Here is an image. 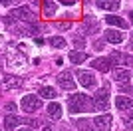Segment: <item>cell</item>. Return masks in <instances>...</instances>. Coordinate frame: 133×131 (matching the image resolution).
<instances>
[{"mask_svg": "<svg viewBox=\"0 0 133 131\" xmlns=\"http://www.w3.org/2000/svg\"><path fill=\"white\" fill-rule=\"evenodd\" d=\"M68 107L72 113H83L88 109V95L83 93H74L72 97L68 99Z\"/></svg>", "mask_w": 133, "mask_h": 131, "instance_id": "1", "label": "cell"}, {"mask_svg": "<svg viewBox=\"0 0 133 131\" xmlns=\"http://www.w3.org/2000/svg\"><path fill=\"white\" fill-rule=\"evenodd\" d=\"M20 105H22V109L26 113H34V111H38V109L42 107V99H40L38 95H24Z\"/></svg>", "mask_w": 133, "mask_h": 131, "instance_id": "2", "label": "cell"}, {"mask_svg": "<svg viewBox=\"0 0 133 131\" xmlns=\"http://www.w3.org/2000/svg\"><path fill=\"white\" fill-rule=\"evenodd\" d=\"M56 82L60 83L62 89H74V87H76V82H74L72 71H62L60 76H58V80H56Z\"/></svg>", "mask_w": 133, "mask_h": 131, "instance_id": "3", "label": "cell"}, {"mask_svg": "<svg viewBox=\"0 0 133 131\" xmlns=\"http://www.w3.org/2000/svg\"><path fill=\"white\" fill-rule=\"evenodd\" d=\"M94 105H95V109H99V111H105V109H107V105H109V99H107V89H99V91L95 93Z\"/></svg>", "mask_w": 133, "mask_h": 131, "instance_id": "4", "label": "cell"}, {"mask_svg": "<svg viewBox=\"0 0 133 131\" xmlns=\"http://www.w3.org/2000/svg\"><path fill=\"white\" fill-rule=\"evenodd\" d=\"M94 125L97 127V131H111V115H97L94 119Z\"/></svg>", "mask_w": 133, "mask_h": 131, "instance_id": "5", "label": "cell"}, {"mask_svg": "<svg viewBox=\"0 0 133 131\" xmlns=\"http://www.w3.org/2000/svg\"><path fill=\"white\" fill-rule=\"evenodd\" d=\"M78 77H79V83H82L85 89L95 86V76L91 74V71H83L82 70V71H78Z\"/></svg>", "mask_w": 133, "mask_h": 131, "instance_id": "6", "label": "cell"}, {"mask_svg": "<svg viewBox=\"0 0 133 131\" xmlns=\"http://www.w3.org/2000/svg\"><path fill=\"white\" fill-rule=\"evenodd\" d=\"M22 123H24V119H22V117H18V115H10V113H8L4 117V129L6 131H12L14 127L22 125Z\"/></svg>", "mask_w": 133, "mask_h": 131, "instance_id": "7", "label": "cell"}, {"mask_svg": "<svg viewBox=\"0 0 133 131\" xmlns=\"http://www.w3.org/2000/svg\"><path fill=\"white\" fill-rule=\"evenodd\" d=\"M115 105L119 111H127L133 109V97H125V95H117L115 97Z\"/></svg>", "mask_w": 133, "mask_h": 131, "instance_id": "8", "label": "cell"}, {"mask_svg": "<svg viewBox=\"0 0 133 131\" xmlns=\"http://www.w3.org/2000/svg\"><path fill=\"white\" fill-rule=\"evenodd\" d=\"M12 16L20 18V20H26V22H32V20H34V14L28 10V8H24V6H20V8H14V10H12Z\"/></svg>", "mask_w": 133, "mask_h": 131, "instance_id": "9", "label": "cell"}, {"mask_svg": "<svg viewBox=\"0 0 133 131\" xmlns=\"http://www.w3.org/2000/svg\"><path fill=\"white\" fill-rule=\"evenodd\" d=\"M91 66H94L95 70H99V71H109L111 70V60L109 58H97V60H94L91 62Z\"/></svg>", "mask_w": 133, "mask_h": 131, "instance_id": "10", "label": "cell"}, {"mask_svg": "<svg viewBox=\"0 0 133 131\" xmlns=\"http://www.w3.org/2000/svg\"><path fill=\"white\" fill-rule=\"evenodd\" d=\"M103 34H105V40L111 42V44H121L123 40H125V36L119 34V30H105Z\"/></svg>", "mask_w": 133, "mask_h": 131, "instance_id": "11", "label": "cell"}, {"mask_svg": "<svg viewBox=\"0 0 133 131\" xmlns=\"http://www.w3.org/2000/svg\"><path fill=\"white\" fill-rule=\"evenodd\" d=\"M111 62H115V64H125V66H131L133 64V58L131 56H125V54H119V52H113L109 56Z\"/></svg>", "mask_w": 133, "mask_h": 131, "instance_id": "12", "label": "cell"}, {"mask_svg": "<svg viewBox=\"0 0 133 131\" xmlns=\"http://www.w3.org/2000/svg\"><path fill=\"white\" fill-rule=\"evenodd\" d=\"M121 4V0H97V6H99L101 10H117Z\"/></svg>", "mask_w": 133, "mask_h": 131, "instance_id": "13", "label": "cell"}, {"mask_svg": "<svg viewBox=\"0 0 133 131\" xmlns=\"http://www.w3.org/2000/svg\"><path fill=\"white\" fill-rule=\"evenodd\" d=\"M113 77H115V82L119 83H127L131 80V71L129 70H115L113 71Z\"/></svg>", "mask_w": 133, "mask_h": 131, "instance_id": "14", "label": "cell"}, {"mask_svg": "<svg viewBox=\"0 0 133 131\" xmlns=\"http://www.w3.org/2000/svg\"><path fill=\"white\" fill-rule=\"evenodd\" d=\"M48 115H50L52 119H60L62 117V105L58 103V101H52V103L48 105Z\"/></svg>", "mask_w": 133, "mask_h": 131, "instance_id": "15", "label": "cell"}, {"mask_svg": "<svg viewBox=\"0 0 133 131\" xmlns=\"http://www.w3.org/2000/svg\"><path fill=\"white\" fill-rule=\"evenodd\" d=\"M2 80H4V87H12V89H16V87L22 86V80L16 77V76H4Z\"/></svg>", "mask_w": 133, "mask_h": 131, "instance_id": "16", "label": "cell"}, {"mask_svg": "<svg viewBox=\"0 0 133 131\" xmlns=\"http://www.w3.org/2000/svg\"><path fill=\"white\" fill-rule=\"evenodd\" d=\"M105 22H107V24H111V26L121 28V30H125V28H127V22L121 20L119 16H105Z\"/></svg>", "mask_w": 133, "mask_h": 131, "instance_id": "17", "label": "cell"}, {"mask_svg": "<svg viewBox=\"0 0 133 131\" xmlns=\"http://www.w3.org/2000/svg\"><path fill=\"white\" fill-rule=\"evenodd\" d=\"M85 60H88V54H83V52H70V62L72 64H82Z\"/></svg>", "mask_w": 133, "mask_h": 131, "instance_id": "18", "label": "cell"}, {"mask_svg": "<svg viewBox=\"0 0 133 131\" xmlns=\"http://www.w3.org/2000/svg\"><path fill=\"white\" fill-rule=\"evenodd\" d=\"M40 97H48V99H52V97H58V95H56V89H54V87L44 86V87H40Z\"/></svg>", "mask_w": 133, "mask_h": 131, "instance_id": "19", "label": "cell"}, {"mask_svg": "<svg viewBox=\"0 0 133 131\" xmlns=\"http://www.w3.org/2000/svg\"><path fill=\"white\" fill-rule=\"evenodd\" d=\"M56 10H58L56 2H52V0H46V2H44V12H46V16H52Z\"/></svg>", "mask_w": 133, "mask_h": 131, "instance_id": "20", "label": "cell"}, {"mask_svg": "<svg viewBox=\"0 0 133 131\" xmlns=\"http://www.w3.org/2000/svg\"><path fill=\"white\" fill-rule=\"evenodd\" d=\"M50 46H54V48H66V40L62 36H54V38H50Z\"/></svg>", "mask_w": 133, "mask_h": 131, "instance_id": "21", "label": "cell"}, {"mask_svg": "<svg viewBox=\"0 0 133 131\" xmlns=\"http://www.w3.org/2000/svg\"><path fill=\"white\" fill-rule=\"evenodd\" d=\"M85 26H88L89 30H94V32L97 30V22L94 20V16H88V18H85Z\"/></svg>", "mask_w": 133, "mask_h": 131, "instance_id": "22", "label": "cell"}, {"mask_svg": "<svg viewBox=\"0 0 133 131\" xmlns=\"http://www.w3.org/2000/svg\"><path fill=\"white\" fill-rule=\"evenodd\" d=\"M76 125H78V127H83V131H88V129H89V121H85V119H78V121H76Z\"/></svg>", "mask_w": 133, "mask_h": 131, "instance_id": "23", "label": "cell"}, {"mask_svg": "<svg viewBox=\"0 0 133 131\" xmlns=\"http://www.w3.org/2000/svg\"><path fill=\"white\" fill-rule=\"evenodd\" d=\"M76 44H78L79 48L83 46V36H82V34H78V36H76Z\"/></svg>", "mask_w": 133, "mask_h": 131, "instance_id": "24", "label": "cell"}, {"mask_svg": "<svg viewBox=\"0 0 133 131\" xmlns=\"http://www.w3.org/2000/svg\"><path fill=\"white\" fill-rule=\"evenodd\" d=\"M6 111H10V113H12V111H14V109H16V105H14V103H6Z\"/></svg>", "mask_w": 133, "mask_h": 131, "instance_id": "25", "label": "cell"}, {"mask_svg": "<svg viewBox=\"0 0 133 131\" xmlns=\"http://www.w3.org/2000/svg\"><path fill=\"white\" fill-rule=\"evenodd\" d=\"M60 2H62V4H66V6H72L76 0H60Z\"/></svg>", "mask_w": 133, "mask_h": 131, "instance_id": "26", "label": "cell"}, {"mask_svg": "<svg viewBox=\"0 0 133 131\" xmlns=\"http://www.w3.org/2000/svg\"><path fill=\"white\" fill-rule=\"evenodd\" d=\"M4 24H12V16H4Z\"/></svg>", "mask_w": 133, "mask_h": 131, "instance_id": "27", "label": "cell"}, {"mask_svg": "<svg viewBox=\"0 0 133 131\" xmlns=\"http://www.w3.org/2000/svg\"><path fill=\"white\" fill-rule=\"evenodd\" d=\"M44 131H54V127H52V125H46V127H44Z\"/></svg>", "mask_w": 133, "mask_h": 131, "instance_id": "28", "label": "cell"}, {"mask_svg": "<svg viewBox=\"0 0 133 131\" xmlns=\"http://www.w3.org/2000/svg\"><path fill=\"white\" fill-rule=\"evenodd\" d=\"M10 2H12V0H2V4H4V6H8Z\"/></svg>", "mask_w": 133, "mask_h": 131, "instance_id": "29", "label": "cell"}, {"mask_svg": "<svg viewBox=\"0 0 133 131\" xmlns=\"http://www.w3.org/2000/svg\"><path fill=\"white\" fill-rule=\"evenodd\" d=\"M129 18H131V22H133V10H131V14H129Z\"/></svg>", "mask_w": 133, "mask_h": 131, "instance_id": "30", "label": "cell"}, {"mask_svg": "<svg viewBox=\"0 0 133 131\" xmlns=\"http://www.w3.org/2000/svg\"><path fill=\"white\" fill-rule=\"evenodd\" d=\"M18 131H30V129H18Z\"/></svg>", "mask_w": 133, "mask_h": 131, "instance_id": "31", "label": "cell"}, {"mask_svg": "<svg viewBox=\"0 0 133 131\" xmlns=\"http://www.w3.org/2000/svg\"><path fill=\"white\" fill-rule=\"evenodd\" d=\"M131 121H133V113H131Z\"/></svg>", "mask_w": 133, "mask_h": 131, "instance_id": "32", "label": "cell"}]
</instances>
